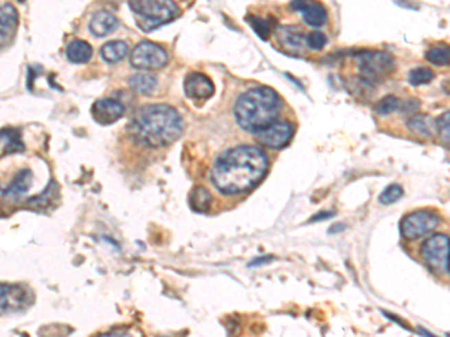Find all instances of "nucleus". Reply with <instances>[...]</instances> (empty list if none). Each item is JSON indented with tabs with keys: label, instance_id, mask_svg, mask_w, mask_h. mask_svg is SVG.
<instances>
[{
	"label": "nucleus",
	"instance_id": "1",
	"mask_svg": "<svg viewBox=\"0 0 450 337\" xmlns=\"http://www.w3.org/2000/svg\"><path fill=\"white\" fill-rule=\"evenodd\" d=\"M266 153L254 146H237L216 159L212 182L227 195L243 194L260 183L267 172Z\"/></svg>",
	"mask_w": 450,
	"mask_h": 337
},
{
	"label": "nucleus",
	"instance_id": "2",
	"mask_svg": "<svg viewBox=\"0 0 450 337\" xmlns=\"http://www.w3.org/2000/svg\"><path fill=\"white\" fill-rule=\"evenodd\" d=\"M131 128L134 137L144 146L166 147L182 135L183 119L173 106L146 105L135 113Z\"/></svg>",
	"mask_w": 450,
	"mask_h": 337
},
{
	"label": "nucleus",
	"instance_id": "3",
	"mask_svg": "<svg viewBox=\"0 0 450 337\" xmlns=\"http://www.w3.org/2000/svg\"><path fill=\"white\" fill-rule=\"evenodd\" d=\"M281 110V97L273 89L256 87L243 93L234 104V117L247 130L257 132L276 121Z\"/></svg>",
	"mask_w": 450,
	"mask_h": 337
},
{
	"label": "nucleus",
	"instance_id": "4",
	"mask_svg": "<svg viewBox=\"0 0 450 337\" xmlns=\"http://www.w3.org/2000/svg\"><path fill=\"white\" fill-rule=\"evenodd\" d=\"M129 10L133 11L138 27L150 32L162 24L175 20L179 15V6L175 2H131Z\"/></svg>",
	"mask_w": 450,
	"mask_h": 337
},
{
	"label": "nucleus",
	"instance_id": "5",
	"mask_svg": "<svg viewBox=\"0 0 450 337\" xmlns=\"http://www.w3.org/2000/svg\"><path fill=\"white\" fill-rule=\"evenodd\" d=\"M360 75L363 80L375 83L395 68L394 57L383 51H363L359 56Z\"/></svg>",
	"mask_w": 450,
	"mask_h": 337
},
{
	"label": "nucleus",
	"instance_id": "6",
	"mask_svg": "<svg viewBox=\"0 0 450 337\" xmlns=\"http://www.w3.org/2000/svg\"><path fill=\"white\" fill-rule=\"evenodd\" d=\"M422 257L431 270L449 276V237L436 234L428 238L422 246Z\"/></svg>",
	"mask_w": 450,
	"mask_h": 337
},
{
	"label": "nucleus",
	"instance_id": "7",
	"mask_svg": "<svg viewBox=\"0 0 450 337\" xmlns=\"http://www.w3.org/2000/svg\"><path fill=\"white\" fill-rule=\"evenodd\" d=\"M168 62V56L166 50L158 44L150 43V40H144V43L138 44L133 54H131V65L137 69H159L166 67Z\"/></svg>",
	"mask_w": 450,
	"mask_h": 337
},
{
	"label": "nucleus",
	"instance_id": "8",
	"mask_svg": "<svg viewBox=\"0 0 450 337\" xmlns=\"http://www.w3.org/2000/svg\"><path fill=\"white\" fill-rule=\"evenodd\" d=\"M440 224V218L436 213L428 210H419L408 215L401 222V233L405 238H419L432 233Z\"/></svg>",
	"mask_w": 450,
	"mask_h": 337
},
{
	"label": "nucleus",
	"instance_id": "9",
	"mask_svg": "<svg viewBox=\"0 0 450 337\" xmlns=\"http://www.w3.org/2000/svg\"><path fill=\"white\" fill-rule=\"evenodd\" d=\"M254 134L261 144L270 147V149H282L293 137V126L289 121H273L272 125Z\"/></svg>",
	"mask_w": 450,
	"mask_h": 337
},
{
	"label": "nucleus",
	"instance_id": "10",
	"mask_svg": "<svg viewBox=\"0 0 450 337\" xmlns=\"http://www.w3.org/2000/svg\"><path fill=\"white\" fill-rule=\"evenodd\" d=\"M30 303V294L20 285L0 283V310H21Z\"/></svg>",
	"mask_w": 450,
	"mask_h": 337
},
{
	"label": "nucleus",
	"instance_id": "11",
	"mask_svg": "<svg viewBox=\"0 0 450 337\" xmlns=\"http://www.w3.org/2000/svg\"><path fill=\"white\" fill-rule=\"evenodd\" d=\"M124 114L125 106L116 100H110V97H104L92 105V117L100 125H113L124 117Z\"/></svg>",
	"mask_w": 450,
	"mask_h": 337
},
{
	"label": "nucleus",
	"instance_id": "12",
	"mask_svg": "<svg viewBox=\"0 0 450 337\" xmlns=\"http://www.w3.org/2000/svg\"><path fill=\"white\" fill-rule=\"evenodd\" d=\"M183 87L185 93L190 96L191 100H207V97L215 93L214 81L200 72L188 73Z\"/></svg>",
	"mask_w": 450,
	"mask_h": 337
},
{
	"label": "nucleus",
	"instance_id": "13",
	"mask_svg": "<svg viewBox=\"0 0 450 337\" xmlns=\"http://www.w3.org/2000/svg\"><path fill=\"white\" fill-rule=\"evenodd\" d=\"M19 26V12L10 3L0 6V48L10 43Z\"/></svg>",
	"mask_w": 450,
	"mask_h": 337
},
{
	"label": "nucleus",
	"instance_id": "14",
	"mask_svg": "<svg viewBox=\"0 0 450 337\" xmlns=\"http://www.w3.org/2000/svg\"><path fill=\"white\" fill-rule=\"evenodd\" d=\"M291 8L297 10L305 23L311 27H322L327 20V11L322 3H311V2H293Z\"/></svg>",
	"mask_w": 450,
	"mask_h": 337
},
{
	"label": "nucleus",
	"instance_id": "15",
	"mask_svg": "<svg viewBox=\"0 0 450 337\" xmlns=\"http://www.w3.org/2000/svg\"><path fill=\"white\" fill-rule=\"evenodd\" d=\"M117 19L114 17V15L109 11H100V12H95L92 15V19H90L89 23V27L90 32L98 38H104V36H109L110 34H113L114 30L117 29Z\"/></svg>",
	"mask_w": 450,
	"mask_h": 337
},
{
	"label": "nucleus",
	"instance_id": "16",
	"mask_svg": "<svg viewBox=\"0 0 450 337\" xmlns=\"http://www.w3.org/2000/svg\"><path fill=\"white\" fill-rule=\"evenodd\" d=\"M32 180H34V174H32L30 170H21L17 176L14 177L12 183L5 187L2 191V195L5 198H11V200H19L24 194H27V191L32 186Z\"/></svg>",
	"mask_w": 450,
	"mask_h": 337
},
{
	"label": "nucleus",
	"instance_id": "17",
	"mask_svg": "<svg viewBox=\"0 0 450 337\" xmlns=\"http://www.w3.org/2000/svg\"><path fill=\"white\" fill-rule=\"evenodd\" d=\"M128 45L124 40H111V43L105 44L101 48V56L102 59L107 63H119L126 57L128 54Z\"/></svg>",
	"mask_w": 450,
	"mask_h": 337
},
{
	"label": "nucleus",
	"instance_id": "18",
	"mask_svg": "<svg viewBox=\"0 0 450 337\" xmlns=\"http://www.w3.org/2000/svg\"><path fill=\"white\" fill-rule=\"evenodd\" d=\"M92 47L86 40H72L67 48V57L72 63H86L92 59Z\"/></svg>",
	"mask_w": 450,
	"mask_h": 337
},
{
	"label": "nucleus",
	"instance_id": "19",
	"mask_svg": "<svg viewBox=\"0 0 450 337\" xmlns=\"http://www.w3.org/2000/svg\"><path fill=\"white\" fill-rule=\"evenodd\" d=\"M129 86L137 93L150 95L158 86V78L153 73H135L129 78Z\"/></svg>",
	"mask_w": 450,
	"mask_h": 337
},
{
	"label": "nucleus",
	"instance_id": "20",
	"mask_svg": "<svg viewBox=\"0 0 450 337\" xmlns=\"http://www.w3.org/2000/svg\"><path fill=\"white\" fill-rule=\"evenodd\" d=\"M281 39L285 47L293 48V50H302L306 44V38L302 35V32L293 27L281 29Z\"/></svg>",
	"mask_w": 450,
	"mask_h": 337
},
{
	"label": "nucleus",
	"instance_id": "21",
	"mask_svg": "<svg viewBox=\"0 0 450 337\" xmlns=\"http://www.w3.org/2000/svg\"><path fill=\"white\" fill-rule=\"evenodd\" d=\"M212 202V196L204 187H195L191 192V209L194 211H207Z\"/></svg>",
	"mask_w": 450,
	"mask_h": 337
},
{
	"label": "nucleus",
	"instance_id": "22",
	"mask_svg": "<svg viewBox=\"0 0 450 337\" xmlns=\"http://www.w3.org/2000/svg\"><path fill=\"white\" fill-rule=\"evenodd\" d=\"M450 53L447 47H434L427 53V60L432 65H437V67H443V65H449Z\"/></svg>",
	"mask_w": 450,
	"mask_h": 337
},
{
	"label": "nucleus",
	"instance_id": "23",
	"mask_svg": "<svg viewBox=\"0 0 450 337\" xmlns=\"http://www.w3.org/2000/svg\"><path fill=\"white\" fill-rule=\"evenodd\" d=\"M434 78V72L428 68H416L408 73V83L412 86L427 84Z\"/></svg>",
	"mask_w": 450,
	"mask_h": 337
},
{
	"label": "nucleus",
	"instance_id": "24",
	"mask_svg": "<svg viewBox=\"0 0 450 337\" xmlns=\"http://www.w3.org/2000/svg\"><path fill=\"white\" fill-rule=\"evenodd\" d=\"M399 105H401V102L398 97L389 95L379 101V104L375 105V111H377L380 116H387V114L396 111L399 108Z\"/></svg>",
	"mask_w": 450,
	"mask_h": 337
},
{
	"label": "nucleus",
	"instance_id": "25",
	"mask_svg": "<svg viewBox=\"0 0 450 337\" xmlns=\"http://www.w3.org/2000/svg\"><path fill=\"white\" fill-rule=\"evenodd\" d=\"M408 126L413 130V132L431 137V121L427 116H416L410 121H408Z\"/></svg>",
	"mask_w": 450,
	"mask_h": 337
},
{
	"label": "nucleus",
	"instance_id": "26",
	"mask_svg": "<svg viewBox=\"0 0 450 337\" xmlns=\"http://www.w3.org/2000/svg\"><path fill=\"white\" fill-rule=\"evenodd\" d=\"M404 195L403 187L399 185H390L386 189H384L383 194L380 195V202L384 205H390L396 202L398 200H401V196Z\"/></svg>",
	"mask_w": 450,
	"mask_h": 337
},
{
	"label": "nucleus",
	"instance_id": "27",
	"mask_svg": "<svg viewBox=\"0 0 450 337\" xmlns=\"http://www.w3.org/2000/svg\"><path fill=\"white\" fill-rule=\"evenodd\" d=\"M248 21L251 24V27L254 32L261 38V39H267L270 35V24L260 17H248Z\"/></svg>",
	"mask_w": 450,
	"mask_h": 337
},
{
	"label": "nucleus",
	"instance_id": "28",
	"mask_svg": "<svg viewBox=\"0 0 450 337\" xmlns=\"http://www.w3.org/2000/svg\"><path fill=\"white\" fill-rule=\"evenodd\" d=\"M327 44V38L322 32H313V34L306 36V45L311 50H322Z\"/></svg>",
	"mask_w": 450,
	"mask_h": 337
},
{
	"label": "nucleus",
	"instance_id": "29",
	"mask_svg": "<svg viewBox=\"0 0 450 337\" xmlns=\"http://www.w3.org/2000/svg\"><path fill=\"white\" fill-rule=\"evenodd\" d=\"M449 117H450V113L446 111L443 116L437 120L438 134L441 135V138L446 139V143H449Z\"/></svg>",
	"mask_w": 450,
	"mask_h": 337
},
{
	"label": "nucleus",
	"instance_id": "30",
	"mask_svg": "<svg viewBox=\"0 0 450 337\" xmlns=\"http://www.w3.org/2000/svg\"><path fill=\"white\" fill-rule=\"evenodd\" d=\"M100 337H142V336H135L133 330H116L111 333H105Z\"/></svg>",
	"mask_w": 450,
	"mask_h": 337
},
{
	"label": "nucleus",
	"instance_id": "31",
	"mask_svg": "<svg viewBox=\"0 0 450 337\" xmlns=\"http://www.w3.org/2000/svg\"><path fill=\"white\" fill-rule=\"evenodd\" d=\"M335 215V213L333 211H326V213H320V215H317V216H314L313 219H311L309 222H320V220H326V219H329V218H332Z\"/></svg>",
	"mask_w": 450,
	"mask_h": 337
},
{
	"label": "nucleus",
	"instance_id": "32",
	"mask_svg": "<svg viewBox=\"0 0 450 337\" xmlns=\"http://www.w3.org/2000/svg\"><path fill=\"white\" fill-rule=\"evenodd\" d=\"M273 258L272 257H267V258H265V257H261V258H257V259H254L252 262H251V264H249V267H257L258 264H263V262H265V264H266V262H269V261H272Z\"/></svg>",
	"mask_w": 450,
	"mask_h": 337
},
{
	"label": "nucleus",
	"instance_id": "33",
	"mask_svg": "<svg viewBox=\"0 0 450 337\" xmlns=\"http://www.w3.org/2000/svg\"><path fill=\"white\" fill-rule=\"evenodd\" d=\"M339 228H346V225H335V226H332V228H330V234L337 233V231H341Z\"/></svg>",
	"mask_w": 450,
	"mask_h": 337
},
{
	"label": "nucleus",
	"instance_id": "34",
	"mask_svg": "<svg viewBox=\"0 0 450 337\" xmlns=\"http://www.w3.org/2000/svg\"><path fill=\"white\" fill-rule=\"evenodd\" d=\"M419 333H420V334H423L425 337H436V336H434V334H431V333H428L427 330H425V328H419Z\"/></svg>",
	"mask_w": 450,
	"mask_h": 337
}]
</instances>
